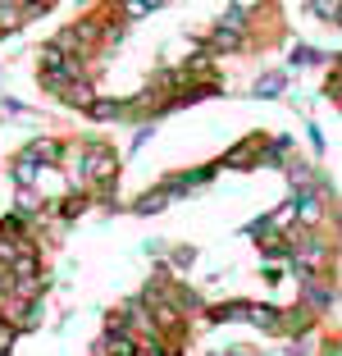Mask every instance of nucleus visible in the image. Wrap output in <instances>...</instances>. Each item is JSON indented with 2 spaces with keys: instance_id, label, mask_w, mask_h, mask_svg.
Instances as JSON below:
<instances>
[{
  "instance_id": "obj_10",
  "label": "nucleus",
  "mask_w": 342,
  "mask_h": 356,
  "mask_svg": "<svg viewBox=\"0 0 342 356\" xmlns=\"http://www.w3.org/2000/svg\"><path fill=\"white\" fill-rule=\"evenodd\" d=\"M297 210H301V220H320V201L315 197H297Z\"/></svg>"
},
{
  "instance_id": "obj_9",
  "label": "nucleus",
  "mask_w": 342,
  "mask_h": 356,
  "mask_svg": "<svg viewBox=\"0 0 342 356\" xmlns=\"http://www.w3.org/2000/svg\"><path fill=\"white\" fill-rule=\"evenodd\" d=\"M297 215H301V210H297V201H288V206H283V210H279V215H274L270 224H274V229H288V224L297 220Z\"/></svg>"
},
{
  "instance_id": "obj_5",
  "label": "nucleus",
  "mask_w": 342,
  "mask_h": 356,
  "mask_svg": "<svg viewBox=\"0 0 342 356\" xmlns=\"http://www.w3.org/2000/svg\"><path fill=\"white\" fill-rule=\"evenodd\" d=\"M101 352L105 356H137V343H133V338H119V334H110V338H105V343H101Z\"/></svg>"
},
{
  "instance_id": "obj_11",
  "label": "nucleus",
  "mask_w": 342,
  "mask_h": 356,
  "mask_svg": "<svg viewBox=\"0 0 342 356\" xmlns=\"http://www.w3.org/2000/svg\"><path fill=\"white\" fill-rule=\"evenodd\" d=\"M297 256H301V265H320V256H324V247H320V242H315V238H311V247H301V252H297Z\"/></svg>"
},
{
  "instance_id": "obj_7",
  "label": "nucleus",
  "mask_w": 342,
  "mask_h": 356,
  "mask_svg": "<svg viewBox=\"0 0 342 356\" xmlns=\"http://www.w3.org/2000/svg\"><path fill=\"white\" fill-rule=\"evenodd\" d=\"M87 115L92 119H114V115H124V101H92Z\"/></svg>"
},
{
  "instance_id": "obj_4",
  "label": "nucleus",
  "mask_w": 342,
  "mask_h": 356,
  "mask_svg": "<svg viewBox=\"0 0 342 356\" xmlns=\"http://www.w3.org/2000/svg\"><path fill=\"white\" fill-rule=\"evenodd\" d=\"M169 197H178L174 183H169V188H160V192H146V197L137 201V210H142V215H156V210H165V201H169Z\"/></svg>"
},
{
  "instance_id": "obj_1",
  "label": "nucleus",
  "mask_w": 342,
  "mask_h": 356,
  "mask_svg": "<svg viewBox=\"0 0 342 356\" xmlns=\"http://www.w3.org/2000/svg\"><path fill=\"white\" fill-rule=\"evenodd\" d=\"M114 169H119V156H114L110 147H87V156H83V178L92 183V188H110L114 183Z\"/></svg>"
},
{
  "instance_id": "obj_16",
  "label": "nucleus",
  "mask_w": 342,
  "mask_h": 356,
  "mask_svg": "<svg viewBox=\"0 0 342 356\" xmlns=\"http://www.w3.org/2000/svg\"><path fill=\"white\" fill-rule=\"evenodd\" d=\"M329 96H333V101L342 105V69H338V74H333V83H329Z\"/></svg>"
},
{
  "instance_id": "obj_2",
  "label": "nucleus",
  "mask_w": 342,
  "mask_h": 356,
  "mask_svg": "<svg viewBox=\"0 0 342 356\" xmlns=\"http://www.w3.org/2000/svg\"><path fill=\"white\" fill-rule=\"evenodd\" d=\"M260 151H265V137H247L242 147H233V151H228V165H233V169H242V165H251V160H256Z\"/></svg>"
},
{
  "instance_id": "obj_17",
  "label": "nucleus",
  "mask_w": 342,
  "mask_h": 356,
  "mask_svg": "<svg viewBox=\"0 0 342 356\" xmlns=\"http://www.w3.org/2000/svg\"><path fill=\"white\" fill-rule=\"evenodd\" d=\"M333 19H338V23H342V5H333Z\"/></svg>"
},
{
  "instance_id": "obj_13",
  "label": "nucleus",
  "mask_w": 342,
  "mask_h": 356,
  "mask_svg": "<svg viewBox=\"0 0 342 356\" xmlns=\"http://www.w3.org/2000/svg\"><path fill=\"white\" fill-rule=\"evenodd\" d=\"M215 46H219V51H228V46H238V32H233V28H219V32H215Z\"/></svg>"
},
{
  "instance_id": "obj_14",
  "label": "nucleus",
  "mask_w": 342,
  "mask_h": 356,
  "mask_svg": "<svg viewBox=\"0 0 342 356\" xmlns=\"http://www.w3.org/2000/svg\"><path fill=\"white\" fill-rule=\"evenodd\" d=\"M315 60H324L315 46H297V64H315Z\"/></svg>"
},
{
  "instance_id": "obj_3",
  "label": "nucleus",
  "mask_w": 342,
  "mask_h": 356,
  "mask_svg": "<svg viewBox=\"0 0 342 356\" xmlns=\"http://www.w3.org/2000/svg\"><path fill=\"white\" fill-rule=\"evenodd\" d=\"M247 320L260 329H279L283 325V311H274V306H247Z\"/></svg>"
},
{
  "instance_id": "obj_6",
  "label": "nucleus",
  "mask_w": 342,
  "mask_h": 356,
  "mask_svg": "<svg viewBox=\"0 0 342 356\" xmlns=\"http://www.w3.org/2000/svg\"><path fill=\"white\" fill-rule=\"evenodd\" d=\"M60 156V142H32L28 151H23V160H32V165H37V160H55Z\"/></svg>"
},
{
  "instance_id": "obj_12",
  "label": "nucleus",
  "mask_w": 342,
  "mask_h": 356,
  "mask_svg": "<svg viewBox=\"0 0 342 356\" xmlns=\"http://www.w3.org/2000/svg\"><path fill=\"white\" fill-rule=\"evenodd\" d=\"M279 87H283V78H279V74H270V78H260V83H256V96H274Z\"/></svg>"
},
{
  "instance_id": "obj_15",
  "label": "nucleus",
  "mask_w": 342,
  "mask_h": 356,
  "mask_svg": "<svg viewBox=\"0 0 342 356\" xmlns=\"http://www.w3.org/2000/svg\"><path fill=\"white\" fill-rule=\"evenodd\" d=\"M10 347H14V329H10V325H5V320H0V356L10 352Z\"/></svg>"
},
{
  "instance_id": "obj_8",
  "label": "nucleus",
  "mask_w": 342,
  "mask_h": 356,
  "mask_svg": "<svg viewBox=\"0 0 342 356\" xmlns=\"http://www.w3.org/2000/svg\"><path fill=\"white\" fill-rule=\"evenodd\" d=\"M14 178H19L23 188H32V183H37V165H32V160H23V156H19V165H14Z\"/></svg>"
}]
</instances>
